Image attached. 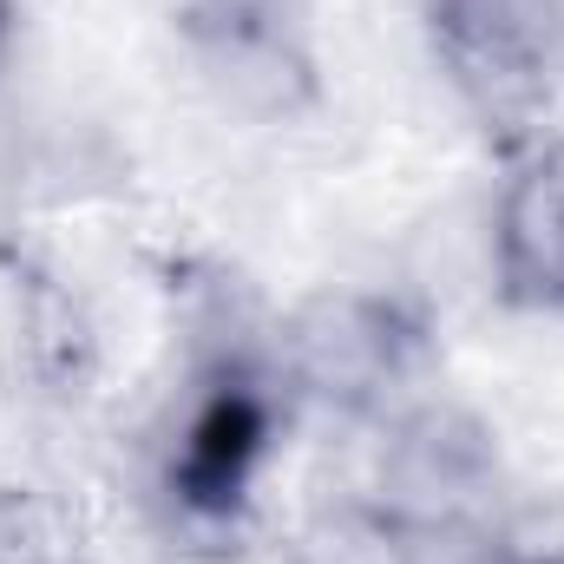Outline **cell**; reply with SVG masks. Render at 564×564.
<instances>
[{
  "label": "cell",
  "mask_w": 564,
  "mask_h": 564,
  "mask_svg": "<svg viewBox=\"0 0 564 564\" xmlns=\"http://www.w3.org/2000/svg\"><path fill=\"white\" fill-rule=\"evenodd\" d=\"M375 426L381 446H375V479L361 492L401 512L433 545H473L499 512V499L512 492L492 421L473 414L466 401L426 394V401H401Z\"/></svg>",
  "instance_id": "obj_3"
},
{
  "label": "cell",
  "mask_w": 564,
  "mask_h": 564,
  "mask_svg": "<svg viewBox=\"0 0 564 564\" xmlns=\"http://www.w3.org/2000/svg\"><path fill=\"white\" fill-rule=\"evenodd\" d=\"M0 564H86L73 506L40 479H0Z\"/></svg>",
  "instance_id": "obj_9"
},
{
  "label": "cell",
  "mask_w": 564,
  "mask_h": 564,
  "mask_svg": "<svg viewBox=\"0 0 564 564\" xmlns=\"http://www.w3.org/2000/svg\"><path fill=\"white\" fill-rule=\"evenodd\" d=\"M13 46H20V0H0V73L13 66Z\"/></svg>",
  "instance_id": "obj_11"
},
{
  "label": "cell",
  "mask_w": 564,
  "mask_h": 564,
  "mask_svg": "<svg viewBox=\"0 0 564 564\" xmlns=\"http://www.w3.org/2000/svg\"><path fill=\"white\" fill-rule=\"evenodd\" d=\"M204 93L243 119V126H295L322 106V59L315 33L289 40H230V46H197L191 53Z\"/></svg>",
  "instance_id": "obj_7"
},
{
  "label": "cell",
  "mask_w": 564,
  "mask_h": 564,
  "mask_svg": "<svg viewBox=\"0 0 564 564\" xmlns=\"http://www.w3.org/2000/svg\"><path fill=\"white\" fill-rule=\"evenodd\" d=\"M0 328L13 381L40 408H79L106 375V328L79 282L33 250H7L0 263Z\"/></svg>",
  "instance_id": "obj_5"
},
{
  "label": "cell",
  "mask_w": 564,
  "mask_h": 564,
  "mask_svg": "<svg viewBox=\"0 0 564 564\" xmlns=\"http://www.w3.org/2000/svg\"><path fill=\"white\" fill-rule=\"evenodd\" d=\"M552 0H426V53L453 99L499 132V144L552 132V93L564 40L545 13Z\"/></svg>",
  "instance_id": "obj_4"
},
{
  "label": "cell",
  "mask_w": 564,
  "mask_h": 564,
  "mask_svg": "<svg viewBox=\"0 0 564 564\" xmlns=\"http://www.w3.org/2000/svg\"><path fill=\"white\" fill-rule=\"evenodd\" d=\"M282 421H289V394L270 355H230L197 368L151 486L158 539L171 545V558L237 564L250 552L257 492L276 459Z\"/></svg>",
  "instance_id": "obj_1"
},
{
  "label": "cell",
  "mask_w": 564,
  "mask_h": 564,
  "mask_svg": "<svg viewBox=\"0 0 564 564\" xmlns=\"http://www.w3.org/2000/svg\"><path fill=\"white\" fill-rule=\"evenodd\" d=\"M459 564H525V558H506V552H486V545H459Z\"/></svg>",
  "instance_id": "obj_12"
},
{
  "label": "cell",
  "mask_w": 564,
  "mask_h": 564,
  "mask_svg": "<svg viewBox=\"0 0 564 564\" xmlns=\"http://www.w3.org/2000/svg\"><path fill=\"white\" fill-rule=\"evenodd\" d=\"M421 348V315L401 295L355 289V282L308 289L270 328V368H276L289 408H322L335 421L361 426L388 421L408 401Z\"/></svg>",
  "instance_id": "obj_2"
},
{
  "label": "cell",
  "mask_w": 564,
  "mask_h": 564,
  "mask_svg": "<svg viewBox=\"0 0 564 564\" xmlns=\"http://www.w3.org/2000/svg\"><path fill=\"white\" fill-rule=\"evenodd\" d=\"M177 40L197 46H230V40H289L308 33V0H171Z\"/></svg>",
  "instance_id": "obj_10"
},
{
  "label": "cell",
  "mask_w": 564,
  "mask_h": 564,
  "mask_svg": "<svg viewBox=\"0 0 564 564\" xmlns=\"http://www.w3.org/2000/svg\"><path fill=\"white\" fill-rule=\"evenodd\" d=\"M492 295L519 315H564V132L506 144L486 217Z\"/></svg>",
  "instance_id": "obj_6"
},
{
  "label": "cell",
  "mask_w": 564,
  "mask_h": 564,
  "mask_svg": "<svg viewBox=\"0 0 564 564\" xmlns=\"http://www.w3.org/2000/svg\"><path fill=\"white\" fill-rule=\"evenodd\" d=\"M440 552L446 545H433L368 492H335L308 506L282 539V564H440Z\"/></svg>",
  "instance_id": "obj_8"
}]
</instances>
